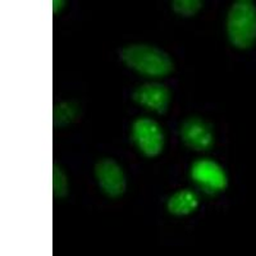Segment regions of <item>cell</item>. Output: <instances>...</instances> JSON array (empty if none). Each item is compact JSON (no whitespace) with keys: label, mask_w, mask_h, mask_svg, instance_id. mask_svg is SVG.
<instances>
[{"label":"cell","mask_w":256,"mask_h":256,"mask_svg":"<svg viewBox=\"0 0 256 256\" xmlns=\"http://www.w3.org/2000/svg\"><path fill=\"white\" fill-rule=\"evenodd\" d=\"M198 196L195 191L184 188L173 194L168 200V212L173 216H188L198 208Z\"/></svg>","instance_id":"ba28073f"},{"label":"cell","mask_w":256,"mask_h":256,"mask_svg":"<svg viewBox=\"0 0 256 256\" xmlns=\"http://www.w3.org/2000/svg\"><path fill=\"white\" fill-rule=\"evenodd\" d=\"M131 137L136 148L145 156L154 158L163 152L166 144L164 132L162 127L150 118H138L134 120Z\"/></svg>","instance_id":"3957f363"},{"label":"cell","mask_w":256,"mask_h":256,"mask_svg":"<svg viewBox=\"0 0 256 256\" xmlns=\"http://www.w3.org/2000/svg\"><path fill=\"white\" fill-rule=\"evenodd\" d=\"M52 192L56 198H64L68 192L67 176L56 164L52 166Z\"/></svg>","instance_id":"8fae6325"},{"label":"cell","mask_w":256,"mask_h":256,"mask_svg":"<svg viewBox=\"0 0 256 256\" xmlns=\"http://www.w3.org/2000/svg\"><path fill=\"white\" fill-rule=\"evenodd\" d=\"M95 176L100 188L112 198L124 194L127 180L122 166L112 159H102L95 166Z\"/></svg>","instance_id":"5b68a950"},{"label":"cell","mask_w":256,"mask_h":256,"mask_svg":"<svg viewBox=\"0 0 256 256\" xmlns=\"http://www.w3.org/2000/svg\"><path fill=\"white\" fill-rule=\"evenodd\" d=\"M172 94L162 84H144L134 90L132 99L134 102L159 114L166 113L170 102Z\"/></svg>","instance_id":"52a82bcc"},{"label":"cell","mask_w":256,"mask_h":256,"mask_svg":"<svg viewBox=\"0 0 256 256\" xmlns=\"http://www.w3.org/2000/svg\"><path fill=\"white\" fill-rule=\"evenodd\" d=\"M227 34L237 49H250L256 42V6L250 0H238L230 6Z\"/></svg>","instance_id":"7a4b0ae2"},{"label":"cell","mask_w":256,"mask_h":256,"mask_svg":"<svg viewBox=\"0 0 256 256\" xmlns=\"http://www.w3.org/2000/svg\"><path fill=\"white\" fill-rule=\"evenodd\" d=\"M120 56L128 68L146 77H166L174 70L170 56L152 45H128L120 50Z\"/></svg>","instance_id":"6da1fadb"},{"label":"cell","mask_w":256,"mask_h":256,"mask_svg":"<svg viewBox=\"0 0 256 256\" xmlns=\"http://www.w3.org/2000/svg\"><path fill=\"white\" fill-rule=\"evenodd\" d=\"M64 6H66V2H63V0H54L52 2V12L58 13L59 10L64 8Z\"/></svg>","instance_id":"7c38bea8"},{"label":"cell","mask_w":256,"mask_h":256,"mask_svg":"<svg viewBox=\"0 0 256 256\" xmlns=\"http://www.w3.org/2000/svg\"><path fill=\"white\" fill-rule=\"evenodd\" d=\"M192 180L204 191L216 194L227 188L228 178L224 169L212 159H198L191 166Z\"/></svg>","instance_id":"277c9868"},{"label":"cell","mask_w":256,"mask_h":256,"mask_svg":"<svg viewBox=\"0 0 256 256\" xmlns=\"http://www.w3.org/2000/svg\"><path fill=\"white\" fill-rule=\"evenodd\" d=\"M204 3L200 0H174L172 2V8L176 13L182 17H192L202 8Z\"/></svg>","instance_id":"30bf717a"},{"label":"cell","mask_w":256,"mask_h":256,"mask_svg":"<svg viewBox=\"0 0 256 256\" xmlns=\"http://www.w3.org/2000/svg\"><path fill=\"white\" fill-rule=\"evenodd\" d=\"M78 114V108L77 105L72 102H64L60 104H56L54 106V112H52V120H54V126L56 127H63L77 118Z\"/></svg>","instance_id":"9c48e42d"},{"label":"cell","mask_w":256,"mask_h":256,"mask_svg":"<svg viewBox=\"0 0 256 256\" xmlns=\"http://www.w3.org/2000/svg\"><path fill=\"white\" fill-rule=\"evenodd\" d=\"M180 138L184 145L198 152L209 150L214 145V134L212 127L209 123L198 116H192L182 123Z\"/></svg>","instance_id":"8992f818"}]
</instances>
